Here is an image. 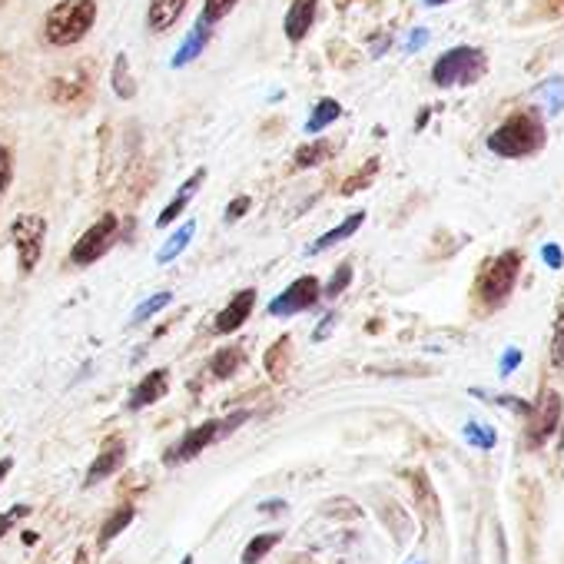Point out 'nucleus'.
<instances>
[{
    "mask_svg": "<svg viewBox=\"0 0 564 564\" xmlns=\"http://www.w3.org/2000/svg\"><path fill=\"white\" fill-rule=\"evenodd\" d=\"M544 140H547V130H544L541 117L534 110H518L501 127L491 130L488 150L505 160H521V156L538 153L544 147Z\"/></svg>",
    "mask_w": 564,
    "mask_h": 564,
    "instance_id": "nucleus-1",
    "label": "nucleus"
},
{
    "mask_svg": "<svg viewBox=\"0 0 564 564\" xmlns=\"http://www.w3.org/2000/svg\"><path fill=\"white\" fill-rule=\"evenodd\" d=\"M521 265H524V256L518 249H505L501 256H495L481 265L478 282H475V296L485 310H498L508 303V296L514 293L518 279H521Z\"/></svg>",
    "mask_w": 564,
    "mask_h": 564,
    "instance_id": "nucleus-2",
    "label": "nucleus"
},
{
    "mask_svg": "<svg viewBox=\"0 0 564 564\" xmlns=\"http://www.w3.org/2000/svg\"><path fill=\"white\" fill-rule=\"evenodd\" d=\"M94 21H97L94 0H61L44 21V37L54 47H74L94 31Z\"/></svg>",
    "mask_w": 564,
    "mask_h": 564,
    "instance_id": "nucleus-3",
    "label": "nucleus"
},
{
    "mask_svg": "<svg viewBox=\"0 0 564 564\" xmlns=\"http://www.w3.org/2000/svg\"><path fill=\"white\" fill-rule=\"evenodd\" d=\"M249 419H252V412H249V409H242V412H229V415H223V419H209V422H203V425L189 429V432L180 438V445H173V448L166 452V465L193 462V458H196V455H203L209 445H216V442L229 438L236 429H242Z\"/></svg>",
    "mask_w": 564,
    "mask_h": 564,
    "instance_id": "nucleus-4",
    "label": "nucleus"
},
{
    "mask_svg": "<svg viewBox=\"0 0 564 564\" xmlns=\"http://www.w3.org/2000/svg\"><path fill=\"white\" fill-rule=\"evenodd\" d=\"M488 70V57L478 47H452L445 51L435 67H432V84L448 90V87H468L475 80H481Z\"/></svg>",
    "mask_w": 564,
    "mask_h": 564,
    "instance_id": "nucleus-5",
    "label": "nucleus"
},
{
    "mask_svg": "<svg viewBox=\"0 0 564 564\" xmlns=\"http://www.w3.org/2000/svg\"><path fill=\"white\" fill-rule=\"evenodd\" d=\"M44 239H47V219L41 213H21L11 223V242L18 249V269H21V275H31L41 265Z\"/></svg>",
    "mask_w": 564,
    "mask_h": 564,
    "instance_id": "nucleus-6",
    "label": "nucleus"
},
{
    "mask_svg": "<svg viewBox=\"0 0 564 564\" xmlns=\"http://www.w3.org/2000/svg\"><path fill=\"white\" fill-rule=\"evenodd\" d=\"M117 232H120V219L113 216V213H104L77 242H74V249H70V262L74 265H80V269H87V265H94V262H100L107 252H110V246L117 242Z\"/></svg>",
    "mask_w": 564,
    "mask_h": 564,
    "instance_id": "nucleus-7",
    "label": "nucleus"
},
{
    "mask_svg": "<svg viewBox=\"0 0 564 564\" xmlns=\"http://www.w3.org/2000/svg\"><path fill=\"white\" fill-rule=\"evenodd\" d=\"M319 300H323V282H319L316 275H300L296 282H290V286L269 303L265 313L275 316V319H290V316H296V313L313 310Z\"/></svg>",
    "mask_w": 564,
    "mask_h": 564,
    "instance_id": "nucleus-8",
    "label": "nucleus"
},
{
    "mask_svg": "<svg viewBox=\"0 0 564 564\" xmlns=\"http://www.w3.org/2000/svg\"><path fill=\"white\" fill-rule=\"evenodd\" d=\"M528 415H531L528 419V445L538 448V445H544L561 429V395L554 389L541 392V399L531 405Z\"/></svg>",
    "mask_w": 564,
    "mask_h": 564,
    "instance_id": "nucleus-9",
    "label": "nucleus"
},
{
    "mask_svg": "<svg viewBox=\"0 0 564 564\" xmlns=\"http://www.w3.org/2000/svg\"><path fill=\"white\" fill-rule=\"evenodd\" d=\"M123 462H127V442H123L120 435L107 438V442H104V448H100V455H97V458H94V465L87 468L84 485H87V488H94V485L107 481L110 475H117V471L123 468Z\"/></svg>",
    "mask_w": 564,
    "mask_h": 564,
    "instance_id": "nucleus-10",
    "label": "nucleus"
},
{
    "mask_svg": "<svg viewBox=\"0 0 564 564\" xmlns=\"http://www.w3.org/2000/svg\"><path fill=\"white\" fill-rule=\"evenodd\" d=\"M252 310H256V290H242V293H236V296L229 300V306L216 316L213 329H216L219 336H229V333H236V329L252 316Z\"/></svg>",
    "mask_w": 564,
    "mask_h": 564,
    "instance_id": "nucleus-11",
    "label": "nucleus"
},
{
    "mask_svg": "<svg viewBox=\"0 0 564 564\" xmlns=\"http://www.w3.org/2000/svg\"><path fill=\"white\" fill-rule=\"evenodd\" d=\"M166 392H170V372H166V369H153V372H147V376L137 382V389H133L127 409H130V412H140V409L160 402Z\"/></svg>",
    "mask_w": 564,
    "mask_h": 564,
    "instance_id": "nucleus-12",
    "label": "nucleus"
},
{
    "mask_svg": "<svg viewBox=\"0 0 564 564\" xmlns=\"http://www.w3.org/2000/svg\"><path fill=\"white\" fill-rule=\"evenodd\" d=\"M203 180H206V170H203V166L193 170V176L176 189V196L170 199V206H163V213L156 216V229H163V226H170V223H176V219L183 216V209L189 206V199L196 196V189L203 186Z\"/></svg>",
    "mask_w": 564,
    "mask_h": 564,
    "instance_id": "nucleus-13",
    "label": "nucleus"
},
{
    "mask_svg": "<svg viewBox=\"0 0 564 564\" xmlns=\"http://www.w3.org/2000/svg\"><path fill=\"white\" fill-rule=\"evenodd\" d=\"M189 0H150V14H147V24L153 34H166L186 11Z\"/></svg>",
    "mask_w": 564,
    "mask_h": 564,
    "instance_id": "nucleus-14",
    "label": "nucleus"
},
{
    "mask_svg": "<svg viewBox=\"0 0 564 564\" xmlns=\"http://www.w3.org/2000/svg\"><path fill=\"white\" fill-rule=\"evenodd\" d=\"M316 8H319V0H293V8L286 14V37L293 44H300L310 34V28L316 21Z\"/></svg>",
    "mask_w": 564,
    "mask_h": 564,
    "instance_id": "nucleus-15",
    "label": "nucleus"
},
{
    "mask_svg": "<svg viewBox=\"0 0 564 564\" xmlns=\"http://www.w3.org/2000/svg\"><path fill=\"white\" fill-rule=\"evenodd\" d=\"M362 223H366V213L359 209V213H352L349 219H343L336 229H329V232H323L316 242H310V246H306V252H310V256H316V252H323V249H333L336 242H343V239L356 236V232L362 229Z\"/></svg>",
    "mask_w": 564,
    "mask_h": 564,
    "instance_id": "nucleus-16",
    "label": "nucleus"
},
{
    "mask_svg": "<svg viewBox=\"0 0 564 564\" xmlns=\"http://www.w3.org/2000/svg\"><path fill=\"white\" fill-rule=\"evenodd\" d=\"M290 346H293L290 336H279L269 346V352H265V372H269L272 382H286V376H290V359H293V349Z\"/></svg>",
    "mask_w": 564,
    "mask_h": 564,
    "instance_id": "nucleus-17",
    "label": "nucleus"
},
{
    "mask_svg": "<svg viewBox=\"0 0 564 564\" xmlns=\"http://www.w3.org/2000/svg\"><path fill=\"white\" fill-rule=\"evenodd\" d=\"M242 366H246L242 346H226V349H216V356L209 359V376L213 379H232Z\"/></svg>",
    "mask_w": 564,
    "mask_h": 564,
    "instance_id": "nucleus-18",
    "label": "nucleus"
},
{
    "mask_svg": "<svg viewBox=\"0 0 564 564\" xmlns=\"http://www.w3.org/2000/svg\"><path fill=\"white\" fill-rule=\"evenodd\" d=\"M206 44H209V24L199 18V21H196V28L189 31V37L183 41V47L176 51V57H173V67H186L189 61H196V57L206 51Z\"/></svg>",
    "mask_w": 564,
    "mask_h": 564,
    "instance_id": "nucleus-19",
    "label": "nucleus"
},
{
    "mask_svg": "<svg viewBox=\"0 0 564 564\" xmlns=\"http://www.w3.org/2000/svg\"><path fill=\"white\" fill-rule=\"evenodd\" d=\"M110 87L120 100H133L137 97V80L130 74V61L127 54H117L113 57V70H110Z\"/></svg>",
    "mask_w": 564,
    "mask_h": 564,
    "instance_id": "nucleus-20",
    "label": "nucleus"
},
{
    "mask_svg": "<svg viewBox=\"0 0 564 564\" xmlns=\"http://www.w3.org/2000/svg\"><path fill=\"white\" fill-rule=\"evenodd\" d=\"M193 236H196V219H189V223H183L170 239H166V246L156 252V262L160 265H166V262H173V259H180V252L193 242Z\"/></svg>",
    "mask_w": 564,
    "mask_h": 564,
    "instance_id": "nucleus-21",
    "label": "nucleus"
},
{
    "mask_svg": "<svg viewBox=\"0 0 564 564\" xmlns=\"http://www.w3.org/2000/svg\"><path fill=\"white\" fill-rule=\"evenodd\" d=\"M133 518H137V508L133 505H120L107 521H104V528H100V547H107L123 528H130L133 524Z\"/></svg>",
    "mask_w": 564,
    "mask_h": 564,
    "instance_id": "nucleus-22",
    "label": "nucleus"
},
{
    "mask_svg": "<svg viewBox=\"0 0 564 564\" xmlns=\"http://www.w3.org/2000/svg\"><path fill=\"white\" fill-rule=\"evenodd\" d=\"M333 153H336V147H333V143H326V140H316V143H306V147H300L293 163H296V170H310V166H319V163H326Z\"/></svg>",
    "mask_w": 564,
    "mask_h": 564,
    "instance_id": "nucleus-23",
    "label": "nucleus"
},
{
    "mask_svg": "<svg viewBox=\"0 0 564 564\" xmlns=\"http://www.w3.org/2000/svg\"><path fill=\"white\" fill-rule=\"evenodd\" d=\"M343 117V107L333 100V97H326V100H319L316 104V110H313V117H310V123H306V130L310 133H323L329 123H336Z\"/></svg>",
    "mask_w": 564,
    "mask_h": 564,
    "instance_id": "nucleus-24",
    "label": "nucleus"
},
{
    "mask_svg": "<svg viewBox=\"0 0 564 564\" xmlns=\"http://www.w3.org/2000/svg\"><path fill=\"white\" fill-rule=\"evenodd\" d=\"M282 541V531H269V534H256L246 547H242V564H259L275 544Z\"/></svg>",
    "mask_w": 564,
    "mask_h": 564,
    "instance_id": "nucleus-25",
    "label": "nucleus"
},
{
    "mask_svg": "<svg viewBox=\"0 0 564 564\" xmlns=\"http://www.w3.org/2000/svg\"><path fill=\"white\" fill-rule=\"evenodd\" d=\"M534 97L547 107L551 117H557V113L564 110V77H551L547 84H541V87L534 90Z\"/></svg>",
    "mask_w": 564,
    "mask_h": 564,
    "instance_id": "nucleus-26",
    "label": "nucleus"
},
{
    "mask_svg": "<svg viewBox=\"0 0 564 564\" xmlns=\"http://www.w3.org/2000/svg\"><path fill=\"white\" fill-rule=\"evenodd\" d=\"M349 282H352V262H343V265L333 272V279L323 286V300H336V296H343V293L349 290Z\"/></svg>",
    "mask_w": 564,
    "mask_h": 564,
    "instance_id": "nucleus-27",
    "label": "nucleus"
},
{
    "mask_svg": "<svg viewBox=\"0 0 564 564\" xmlns=\"http://www.w3.org/2000/svg\"><path fill=\"white\" fill-rule=\"evenodd\" d=\"M465 442L468 445H475V448H495V442H498V435H495V429L491 425H481V422H468L465 425Z\"/></svg>",
    "mask_w": 564,
    "mask_h": 564,
    "instance_id": "nucleus-28",
    "label": "nucleus"
},
{
    "mask_svg": "<svg viewBox=\"0 0 564 564\" xmlns=\"http://www.w3.org/2000/svg\"><path fill=\"white\" fill-rule=\"evenodd\" d=\"M376 173H379V160H369V163H366V166H362L356 176H349V180L343 183V189H339V193H343V196H352V193L366 189V186L376 180Z\"/></svg>",
    "mask_w": 564,
    "mask_h": 564,
    "instance_id": "nucleus-29",
    "label": "nucleus"
},
{
    "mask_svg": "<svg viewBox=\"0 0 564 564\" xmlns=\"http://www.w3.org/2000/svg\"><path fill=\"white\" fill-rule=\"evenodd\" d=\"M551 362L557 369H564V300L557 306V316H554V336H551Z\"/></svg>",
    "mask_w": 564,
    "mask_h": 564,
    "instance_id": "nucleus-30",
    "label": "nucleus"
},
{
    "mask_svg": "<svg viewBox=\"0 0 564 564\" xmlns=\"http://www.w3.org/2000/svg\"><path fill=\"white\" fill-rule=\"evenodd\" d=\"M412 488H415V495H419V501H422V511L435 518V511H438V501H435V491L429 488V478H425V471H415V475H412Z\"/></svg>",
    "mask_w": 564,
    "mask_h": 564,
    "instance_id": "nucleus-31",
    "label": "nucleus"
},
{
    "mask_svg": "<svg viewBox=\"0 0 564 564\" xmlns=\"http://www.w3.org/2000/svg\"><path fill=\"white\" fill-rule=\"evenodd\" d=\"M239 4V0H203V21L213 28V24H219L232 8Z\"/></svg>",
    "mask_w": 564,
    "mask_h": 564,
    "instance_id": "nucleus-32",
    "label": "nucleus"
},
{
    "mask_svg": "<svg viewBox=\"0 0 564 564\" xmlns=\"http://www.w3.org/2000/svg\"><path fill=\"white\" fill-rule=\"evenodd\" d=\"M173 303V293H156V296H150L137 313H133V323H147L150 316H156L160 310H166Z\"/></svg>",
    "mask_w": 564,
    "mask_h": 564,
    "instance_id": "nucleus-33",
    "label": "nucleus"
},
{
    "mask_svg": "<svg viewBox=\"0 0 564 564\" xmlns=\"http://www.w3.org/2000/svg\"><path fill=\"white\" fill-rule=\"evenodd\" d=\"M24 514H31V508L28 505H14L11 511H0V538H4Z\"/></svg>",
    "mask_w": 564,
    "mask_h": 564,
    "instance_id": "nucleus-34",
    "label": "nucleus"
},
{
    "mask_svg": "<svg viewBox=\"0 0 564 564\" xmlns=\"http://www.w3.org/2000/svg\"><path fill=\"white\" fill-rule=\"evenodd\" d=\"M11 173H14V160H11V150L0 143V196L11 186Z\"/></svg>",
    "mask_w": 564,
    "mask_h": 564,
    "instance_id": "nucleus-35",
    "label": "nucleus"
},
{
    "mask_svg": "<svg viewBox=\"0 0 564 564\" xmlns=\"http://www.w3.org/2000/svg\"><path fill=\"white\" fill-rule=\"evenodd\" d=\"M249 206H252V199H249V196H236V199H232V203L226 206L223 219H226V223L232 226V223H239V219H242V216L249 213Z\"/></svg>",
    "mask_w": 564,
    "mask_h": 564,
    "instance_id": "nucleus-36",
    "label": "nucleus"
},
{
    "mask_svg": "<svg viewBox=\"0 0 564 564\" xmlns=\"http://www.w3.org/2000/svg\"><path fill=\"white\" fill-rule=\"evenodd\" d=\"M541 259L547 262V269H561V265H564V252H561L557 242H544V246H541Z\"/></svg>",
    "mask_w": 564,
    "mask_h": 564,
    "instance_id": "nucleus-37",
    "label": "nucleus"
},
{
    "mask_svg": "<svg viewBox=\"0 0 564 564\" xmlns=\"http://www.w3.org/2000/svg\"><path fill=\"white\" fill-rule=\"evenodd\" d=\"M518 362H521V349H508L501 359V376H511L518 369Z\"/></svg>",
    "mask_w": 564,
    "mask_h": 564,
    "instance_id": "nucleus-38",
    "label": "nucleus"
},
{
    "mask_svg": "<svg viewBox=\"0 0 564 564\" xmlns=\"http://www.w3.org/2000/svg\"><path fill=\"white\" fill-rule=\"evenodd\" d=\"M425 41H429V31H425V28H419V31H412V34H409V44H405V47L415 54V51H422V47H425Z\"/></svg>",
    "mask_w": 564,
    "mask_h": 564,
    "instance_id": "nucleus-39",
    "label": "nucleus"
},
{
    "mask_svg": "<svg viewBox=\"0 0 564 564\" xmlns=\"http://www.w3.org/2000/svg\"><path fill=\"white\" fill-rule=\"evenodd\" d=\"M336 319H339V316H336V313H329V316L323 319V326H316V333H313V343H323V339L333 333V323H336Z\"/></svg>",
    "mask_w": 564,
    "mask_h": 564,
    "instance_id": "nucleus-40",
    "label": "nucleus"
},
{
    "mask_svg": "<svg viewBox=\"0 0 564 564\" xmlns=\"http://www.w3.org/2000/svg\"><path fill=\"white\" fill-rule=\"evenodd\" d=\"M541 4H547V18H561L564 14V0H541Z\"/></svg>",
    "mask_w": 564,
    "mask_h": 564,
    "instance_id": "nucleus-41",
    "label": "nucleus"
},
{
    "mask_svg": "<svg viewBox=\"0 0 564 564\" xmlns=\"http://www.w3.org/2000/svg\"><path fill=\"white\" fill-rule=\"evenodd\" d=\"M389 41H392V37H379V41H372V57H382V54H386V47H389Z\"/></svg>",
    "mask_w": 564,
    "mask_h": 564,
    "instance_id": "nucleus-42",
    "label": "nucleus"
},
{
    "mask_svg": "<svg viewBox=\"0 0 564 564\" xmlns=\"http://www.w3.org/2000/svg\"><path fill=\"white\" fill-rule=\"evenodd\" d=\"M11 468H14V458H0V485H4V478L11 475Z\"/></svg>",
    "mask_w": 564,
    "mask_h": 564,
    "instance_id": "nucleus-43",
    "label": "nucleus"
},
{
    "mask_svg": "<svg viewBox=\"0 0 564 564\" xmlns=\"http://www.w3.org/2000/svg\"><path fill=\"white\" fill-rule=\"evenodd\" d=\"M262 511H282V508H286V505H282V501H265V505H259Z\"/></svg>",
    "mask_w": 564,
    "mask_h": 564,
    "instance_id": "nucleus-44",
    "label": "nucleus"
},
{
    "mask_svg": "<svg viewBox=\"0 0 564 564\" xmlns=\"http://www.w3.org/2000/svg\"><path fill=\"white\" fill-rule=\"evenodd\" d=\"M429 8H442V4H448V0H425Z\"/></svg>",
    "mask_w": 564,
    "mask_h": 564,
    "instance_id": "nucleus-45",
    "label": "nucleus"
},
{
    "mask_svg": "<svg viewBox=\"0 0 564 564\" xmlns=\"http://www.w3.org/2000/svg\"><path fill=\"white\" fill-rule=\"evenodd\" d=\"M557 445L564 448V425H561V438H557Z\"/></svg>",
    "mask_w": 564,
    "mask_h": 564,
    "instance_id": "nucleus-46",
    "label": "nucleus"
},
{
    "mask_svg": "<svg viewBox=\"0 0 564 564\" xmlns=\"http://www.w3.org/2000/svg\"><path fill=\"white\" fill-rule=\"evenodd\" d=\"M180 564H193V557H189V554H186V557H183V561H180Z\"/></svg>",
    "mask_w": 564,
    "mask_h": 564,
    "instance_id": "nucleus-47",
    "label": "nucleus"
},
{
    "mask_svg": "<svg viewBox=\"0 0 564 564\" xmlns=\"http://www.w3.org/2000/svg\"><path fill=\"white\" fill-rule=\"evenodd\" d=\"M4 4H8V0H0V8H4Z\"/></svg>",
    "mask_w": 564,
    "mask_h": 564,
    "instance_id": "nucleus-48",
    "label": "nucleus"
}]
</instances>
